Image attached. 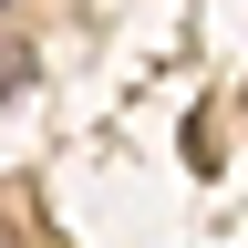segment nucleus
Instances as JSON below:
<instances>
[{
    "label": "nucleus",
    "mask_w": 248,
    "mask_h": 248,
    "mask_svg": "<svg viewBox=\"0 0 248 248\" xmlns=\"http://www.w3.org/2000/svg\"><path fill=\"white\" fill-rule=\"evenodd\" d=\"M0 11H11V0H0Z\"/></svg>",
    "instance_id": "1"
}]
</instances>
